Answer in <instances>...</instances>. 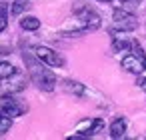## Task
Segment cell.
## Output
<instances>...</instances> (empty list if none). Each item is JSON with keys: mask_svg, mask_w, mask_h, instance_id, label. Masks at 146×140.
<instances>
[{"mask_svg": "<svg viewBox=\"0 0 146 140\" xmlns=\"http://www.w3.org/2000/svg\"><path fill=\"white\" fill-rule=\"evenodd\" d=\"M100 24H102V20L92 8L78 6L74 10V22L64 28V34L66 36H80L84 32H92V30L100 28Z\"/></svg>", "mask_w": 146, "mask_h": 140, "instance_id": "1", "label": "cell"}, {"mask_svg": "<svg viewBox=\"0 0 146 140\" xmlns=\"http://www.w3.org/2000/svg\"><path fill=\"white\" fill-rule=\"evenodd\" d=\"M24 60L28 62V68H30V76H32V80H34L42 90H46V92L54 90V86H56V76L52 74V70H48L46 64L40 62L38 58H36L38 62H34V60L28 58V56H24Z\"/></svg>", "mask_w": 146, "mask_h": 140, "instance_id": "2", "label": "cell"}, {"mask_svg": "<svg viewBox=\"0 0 146 140\" xmlns=\"http://www.w3.org/2000/svg\"><path fill=\"white\" fill-rule=\"evenodd\" d=\"M122 68L130 74H142L146 70V52L142 50V46L136 40L132 42L130 54H126L122 58Z\"/></svg>", "mask_w": 146, "mask_h": 140, "instance_id": "3", "label": "cell"}, {"mask_svg": "<svg viewBox=\"0 0 146 140\" xmlns=\"http://www.w3.org/2000/svg\"><path fill=\"white\" fill-rule=\"evenodd\" d=\"M32 54H34L40 62H44L46 66H50V68H60V66H64V58H62L56 50H52V48H48V46H32Z\"/></svg>", "mask_w": 146, "mask_h": 140, "instance_id": "4", "label": "cell"}, {"mask_svg": "<svg viewBox=\"0 0 146 140\" xmlns=\"http://www.w3.org/2000/svg\"><path fill=\"white\" fill-rule=\"evenodd\" d=\"M112 20H114V28L118 32H130L138 26V20L132 12H126L122 8H114L112 12Z\"/></svg>", "mask_w": 146, "mask_h": 140, "instance_id": "5", "label": "cell"}, {"mask_svg": "<svg viewBox=\"0 0 146 140\" xmlns=\"http://www.w3.org/2000/svg\"><path fill=\"white\" fill-rule=\"evenodd\" d=\"M102 120L100 118H84L76 124V134L70 136V140H76V138H84V136H94L100 128H102Z\"/></svg>", "mask_w": 146, "mask_h": 140, "instance_id": "6", "label": "cell"}, {"mask_svg": "<svg viewBox=\"0 0 146 140\" xmlns=\"http://www.w3.org/2000/svg\"><path fill=\"white\" fill-rule=\"evenodd\" d=\"M0 108H2L8 116H12V118L22 116V114L28 110V106L22 104V102H20L18 98H14L12 94H4L2 98H0Z\"/></svg>", "mask_w": 146, "mask_h": 140, "instance_id": "7", "label": "cell"}, {"mask_svg": "<svg viewBox=\"0 0 146 140\" xmlns=\"http://www.w3.org/2000/svg\"><path fill=\"white\" fill-rule=\"evenodd\" d=\"M126 128H128V122L124 116H116L112 122H110V138L114 140H120L126 136Z\"/></svg>", "mask_w": 146, "mask_h": 140, "instance_id": "8", "label": "cell"}, {"mask_svg": "<svg viewBox=\"0 0 146 140\" xmlns=\"http://www.w3.org/2000/svg\"><path fill=\"white\" fill-rule=\"evenodd\" d=\"M112 48H114V52H130L132 42H130L126 36L114 32V36H112Z\"/></svg>", "mask_w": 146, "mask_h": 140, "instance_id": "9", "label": "cell"}, {"mask_svg": "<svg viewBox=\"0 0 146 140\" xmlns=\"http://www.w3.org/2000/svg\"><path fill=\"white\" fill-rule=\"evenodd\" d=\"M14 74H16V68L10 62H0V84L6 82V80H10Z\"/></svg>", "mask_w": 146, "mask_h": 140, "instance_id": "10", "label": "cell"}, {"mask_svg": "<svg viewBox=\"0 0 146 140\" xmlns=\"http://www.w3.org/2000/svg\"><path fill=\"white\" fill-rule=\"evenodd\" d=\"M20 28H22V30H28V32H34V30L40 28V20H38L36 16H24V18L20 20Z\"/></svg>", "mask_w": 146, "mask_h": 140, "instance_id": "11", "label": "cell"}, {"mask_svg": "<svg viewBox=\"0 0 146 140\" xmlns=\"http://www.w3.org/2000/svg\"><path fill=\"white\" fill-rule=\"evenodd\" d=\"M62 84H64V88H66L68 92H72V94H76V96H82V94L86 92L84 84H80V82H76V80H64Z\"/></svg>", "mask_w": 146, "mask_h": 140, "instance_id": "12", "label": "cell"}, {"mask_svg": "<svg viewBox=\"0 0 146 140\" xmlns=\"http://www.w3.org/2000/svg\"><path fill=\"white\" fill-rule=\"evenodd\" d=\"M10 128H12V116H8L2 108H0V136L6 134Z\"/></svg>", "mask_w": 146, "mask_h": 140, "instance_id": "13", "label": "cell"}, {"mask_svg": "<svg viewBox=\"0 0 146 140\" xmlns=\"http://www.w3.org/2000/svg\"><path fill=\"white\" fill-rule=\"evenodd\" d=\"M28 6H30L28 0H14V4L10 6V14H12V16H20Z\"/></svg>", "mask_w": 146, "mask_h": 140, "instance_id": "14", "label": "cell"}, {"mask_svg": "<svg viewBox=\"0 0 146 140\" xmlns=\"http://www.w3.org/2000/svg\"><path fill=\"white\" fill-rule=\"evenodd\" d=\"M8 26V6L0 4V32H4Z\"/></svg>", "mask_w": 146, "mask_h": 140, "instance_id": "15", "label": "cell"}, {"mask_svg": "<svg viewBox=\"0 0 146 140\" xmlns=\"http://www.w3.org/2000/svg\"><path fill=\"white\" fill-rule=\"evenodd\" d=\"M138 86H140V88H142V90H144V92H146V76H144V78H140V80H138Z\"/></svg>", "mask_w": 146, "mask_h": 140, "instance_id": "16", "label": "cell"}, {"mask_svg": "<svg viewBox=\"0 0 146 140\" xmlns=\"http://www.w3.org/2000/svg\"><path fill=\"white\" fill-rule=\"evenodd\" d=\"M120 2H124V4H138L140 0H120Z\"/></svg>", "mask_w": 146, "mask_h": 140, "instance_id": "17", "label": "cell"}, {"mask_svg": "<svg viewBox=\"0 0 146 140\" xmlns=\"http://www.w3.org/2000/svg\"><path fill=\"white\" fill-rule=\"evenodd\" d=\"M96 2H104V4H112V0H96Z\"/></svg>", "mask_w": 146, "mask_h": 140, "instance_id": "18", "label": "cell"}]
</instances>
